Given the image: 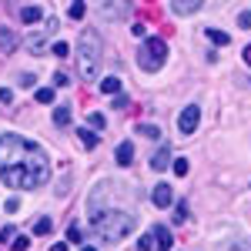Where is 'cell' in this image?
<instances>
[{
    "mask_svg": "<svg viewBox=\"0 0 251 251\" xmlns=\"http://www.w3.org/2000/svg\"><path fill=\"white\" fill-rule=\"evenodd\" d=\"M0 177L7 188H17V191L44 188L50 177L47 154L20 134H0Z\"/></svg>",
    "mask_w": 251,
    "mask_h": 251,
    "instance_id": "cell-1",
    "label": "cell"
},
{
    "mask_svg": "<svg viewBox=\"0 0 251 251\" xmlns=\"http://www.w3.org/2000/svg\"><path fill=\"white\" fill-rule=\"evenodd\" d=\"M91 228L100 241H121L137 228V218L127 211H94L91 214Z\"/></svg>",
    "mask_w": 251,
    "mask_h": 251,
    "instance_id": "cell-2",
    "label": "cell"
},
{
    "mask_svg": "<svg viewBox=\"0 0 251 251\" xmlns=\"http://www.w3.org/2000/svg\"><path fill=\"white\" fill-rule=\"evenodd\" d=\"M100 57H104V44L97 30H84L77 40V71L84 80H94L100 71Z\"/></svg>",
    "mask_w": 251,
    "mask_h": 251,
    "instance_id": "cell-3",
    "label": "cell"
},
{
    "mask_svg": "<svg viewBox=\"0 0 251 251\" xmlns=\"http://www.w3.org/2000/svg\"><path fill=\"white\" fill-rule=\"evenodd\" d=\"M164 60H168V44L161 37H148L141 44V50H137V64H141V71H148V74H154L164 67Z\"/></svg>",
    "mask_w": 251,
    "mask_h": 251,
    "instance_id": "cell-4",
    "label": "cell"
},
{
    "mask_svg": "<svg viewBox=\"0 0 251 251\" xmlns=\"http://www.w3.org/2000/svg\"><path fill=\"white\" fill-rule=\"evenodd\" d=\"M198 121H201V111L191 104V107H184L181 117H177V131H181V134H194V131H198Z\"/></svg>",
    "mask_w": 251,
    "mask_h": 251,
    "instance_id": "cell-5",
    "label": "cell"
},
{
    "mask_svg": "<svg viewBox=\"0 0 251 251\" xmlns=\"http://www.w3.org/2000/svg\"><path fill=\"white\" fill-rule=\"evenodd\" d=\"M57 30V17H47V27L40 30V34H34V37L27 40V47H30V54H40L44 50V44H47V37Z\"/></svg>",
    "mask_w": 251,
    "mask_h": 251,
    "instance_id": "cell-6",
    "label": "cell"
},
{
    "mask_svg": "<svg viewBox=\"0 0 251 251\" xmlns=\"http://www.w3.org/2000/svg\"><path fill=\"white\" fill-rule=\"evenodd\" d=\"M171 184H154V191H151V201H154V208H168L171 204Z\"/></svg>",
    "mask_w": 251,
    "mask_h": 251,
    "instance_id": "cell-7",
    "label": "cell"
},
{
    "mask_svg": "<svg viewBox=\"0 0 251 251\" xmlns=\"http://www.w3.org/2000/svg\"><path fill=\"white\" fill-rule=\"evenodd\" d=\"M154 245H157V251H171L174 248V238H171V231H168V228H164V225H157L154 231Z\"/></svg>",
    "mask_w": 251,
    "mask_h": 251,
    "instance_id": "cell-8",
    "label": "cell"
},
{
    "mask_svg": "<svg viewBox=\"0 0 251 251\" xmlns=\"http://www.w3.org/2000/svg\"><path fill=\"white\" fill-rule=\"evenodd\" d=\"M114 157H117V164H121V168H127V164L134 161V144H131V141H121Z\"/></svg>",
    "mask_w": 251,
    "mask_h": 251,
    "instance_id": "cell-9",
    "label": "cell"
},
{
    "mask_svg": "<svg viewBox=\"0 0 251 251\" xmlns=\"http://www.w3.org/2000/svg\"><path fill=\"white\" fill-rule=\"evenodd\" d=\"M168 164H171V148L164 144V148H161V151H157V154L151 157V168H154V171H164Z\"/></svg>",
    "mask_w": 251,
    "mask_h": 251,
    "instance_id": "cell-10",
    "label": "cell"
},
{
    "mask_svg": "<svg viewBox=\"0 0 251 251\" xmlns=\"http://www.w3.org/2000/svg\"><path fill=\"white\" fill-rule=\"evenodd\" d=\"M14 47H17V34H14V30H7V27H0V50H3V54H10Z\"/></svg>",
    "mask_w": 251,
    "mask_h": 251,
    "instance_id": "cell-11",
    "label": "cell"
},
{
    "mask_svg": "<svg viewBox=\"0 0 251 251\" xmlns=\"http://www.w3.org/2000/svg\"><path fill=\"white\" fill-rule=\"evenodd\" d=\"M171 10L174 14H194V10H201V0H174Z\"/></svg>",
    "mask_w": 251,
    "mask_h": 251,
    "instance_id": "cell-12",
    "label": "cell"
},
{
    "mask_svg": "<svg viewBox=\"0 0 251 251\" xmlns=\"http://www.w3.org/2000/svg\"><path fill=\"white\" fill-rule=\"evenodd\" d=\"M204 34H208V40H211V44H218V47H228V40H231L225 30H218V27H208Z\"/></svg>",
    "mask_w": 251,
    "mask_h": 251,
    "instance_id": "cell-13",
    "label": "cell"
},
{
    "mask_svg": "<svg viewBox=\"0 0 251 251\" xmlns=\"http://www.w3.org/2000/svg\"><path fill=\"white\" fill-rule=\"evenodd\" d=\"M40 17H44L40 7H24V10H20V20H24V24H37Z\"/></svg>",
    "mask_w": 251,
    "mask_h": 251,
    "instance_id": "cell-14",
    "label": "cell"
},
{
    "mask_svg": "<svg viewBox=\"0 0 251 251\" xmlns=\"http://www.w3.org/2000/svg\"><path fill=\"white\" fill-rule=\"evenodd\" d=\"M100 91H104V94H121V77H104L100 80Z\"/></svg>",
    "mask_w": 251,
    "mask_h": 251,
    "instance_id": "cell-15",
    "label": "cell"
},
{
    "mask_svg": "<svg viewBox=\"0 0 251 251\" xmlns=\"http://www.w3.org/2000/svg\"><path fill=\"white\" fill-rule=\"evenodd\" d=\"M100 10H104V17H121V14H127V3H104Z\"/></svg>",
    "mask_w": 251,
    "mask_h": 251,
    "instance_id": "cell-16",
    "label": "cell"
},
{
    "mask_svg": "<svg viewBox=\"0 0 251 251\" xmlns=\"http://www.w3.org/2000/svg\"><path fill=\"white\" fill-rule=\"evenodd\" d=\"M77 137H80V144H84L87 151H91V148H97V134H94V131H87V127H80V131H77Z\"/></svg>",
    "mask_w": 251,
    "mask_h": 251,
    "instance_id": "cell-17",
    "label": "cell"
},
{
    "mask_svg": "<svg viewBox=\"0 0 251 251\" xmlns=\"http://www.w3.org/2000/svg\"><path fill=\"white\" fill-rule=\"evenodd\" d=\"M54 124H57V127H67V124H71V107H57V111H54Z\"/></svg>",
    "mask_w": 251,
    "mask_h": 251,
    "instance_id": "cell-18",
    "label": "cell"
},
{
    "mask_svg": "<svg viewBox=\"0 0 251 251\" xmlns=\"http://www.w3.org/2000/svg\"><path fill=\"white\" fill-rule=\"evenodd\" d=\"M67 14H71V17H74V20H80V17H84V14H87V3H84V0H74Z\"/></svg>",
    "mask_w": 251,
    "mask_h": 251,
    "instance_id": "cell-19",
    "label": "cell"
},
{
    "mask_svg": "<svg viewBox=\"0 0 251 251\" xmlns=\"http://www.w3.org/2000/svg\"><path fill=\"white\" fill-rule=\"evenodd\" d=\"M137 251H157L154 234H144V238H137Z\"/></svg>",
    "mask_w": 251,
    "mask_h": 251,
    "instance_id": "cell-20",
    "label": "cell"
},
{
    "mask_svg": "<svg viewBox=\"0 0 251 251\" xmlns=\"http://www.w3.org/2000/svg\"><path fill=\"white\" fill-rule=\"evenodd\" d=\"M188 171H191V164H188V157H174V174H177V177H184Z\"/></svg>",
    "mask_w": 251,
    "mask_h": 251,
    "instance_id": "cell-21",
    "label": "cell"
},
{
    "mask_svg": "<svg viewBox=\"0 0 251 251\" xmlns=\"http://www.w3.org/2000/svg\"><path fill=\"white\" fill-rule=\"evenodd\" d=\"M184 221H188V204L177 201V208H174V225H184Z\"/></svg>",
    "mask_w": 251,
    "mask_h": 251,
    "instance_id": "cell-22",
    "label": "cell"
},
{
    "mask_svg": "<svg viewBox=\"0 0 251 251\" xmlns=\"http://www.w3.org/2000/svg\"><path fill=\"white\" fill-rule=\"evenodd\" d=\"M137 134H144V137H151V141H157V137H161V131H157L154 124H141V127H137Z\"/></svg>",
    "mask_w": 251,
    "mask_h": 251,
    "instance_id": "cell-23",
    "label": "cell"
},
{
    "mask_svg": "<svg viewBox=\"0 0 251 251\" xmlns=\"http://www.w3.org/2000/svg\"><path fill=\"white\" fill-rule=\"evenodd\" d=\"M50 54H54V57H67V54H71V47H67L64 40H57V44L50 47Z\"/></svg>",
    "mask_w": 251,
    "mask_h": 251,
    "instance_id": "cell-24",
    "label": "cell"
},
{
    "mask_svg": "<svg viewBox=\"0 0 251 251\" xmlns=\"http://www.w3.org/2000/svg\"><path fill=\"white\" fill-rule=\"evenodd\" d=\"M10 248H14V251H27V248H30V238H27V234H20V238H14V245H10Z\"/></svg>",
    "mask_w": 251,
    "mask_h": 251,
    "instance_id": "cell-25",
    "label": "cell"
},
{
    "mask_svg": "<svg viewBox=\"0 0 251 251\" xmlns=\"http://www.w3.org/2000/svg\"><path fill=\"white\" fill-rule=\"evenodd\" d=\"M34 97H37L40 104H50V100H54V91H50V87H40V91H37Z\"/></svg>",
    "mask_w": 251,
    "mask_h": 251,
    "instance_id": "cell-26",
    "label": "cell"
},
{
    "mask_svg": "<svg viewBox=\"0 0 251 251\" xmlns=\"http://www.w3.org/2000/svg\"><path fill=\"white\" fill-rule=\"evenodd\" d=\"M87 124H91V127H94V131H100V127H104V114H87Z\"/></svg>",
    "mask_w": 251,
    "mask_h": 251,
    "instance_id": "cell-27",
    "label": "cell"
},
{
    "mask_svg": "<svg viewBox=\"0 0 251 251\" xmlns=\"http://www.w3.org/2000/svg\"><path fill=\"white\" fill-rule=\"evenodd\" d=\"M47 231H50V218H40L34 225V234H47Z\"/></svg>",
    "mask_w": 251,
    "mask_h": 251,
    "instance_id": "cell-28",
    "label": "cell"
},
{
    "mask_svg": "<svg viewBox=\"0 0 251 251\" xmlns=\"http://www.w3.org/2000/svg\"><path fill=\"white\" fill-rule=\"evenodd\" d=\"M67 241H80V228H77V225H71V231H67Z\"/></svg>",
    "mask_w": 251,
    "mask_h": 251,
    "instance_id": "cell-29",
    "label": "cell"
},
{
    "mask_svg": "<svg viewBox=\"0 0 251 251\" xmlns=\"http://www.w3.org/2000/svg\"><path fill=\"white\" fill-rule=\"evenodd\" d=\"M241 27H251V10H241V17H238Z\"/></svg>",
    "mask_w": 251,
    "mask_h": 251,
    "instance_id": "cell-30",
    "label": "cell"
},
{
    "mask_svg": "<svg viewBox=\"0 0 251 251\" xmlns=\"http://www.w3.org/2000/svg\"><path fill=\"white\" fill-rule=\"evenodd\" d=\"M231 251H251V241H234Z\"/></svg>",
    "mask_w": 251,
    "mask_h": 251,
    "instance_id": "cell-31",
    "label": "cell"
},
{
    "mask_svg": "<svg viewBox=\"0 0 251 251\" xmlns=\"http://www.w3.org/2000/svg\"><path fill=\"white\" fill-rule=\"evenodd\" d=\"M0 100H3V104H10V100H14V91H7V87H0Z\"/></svg>",
    "mask_w": 251,
    "mask_h": 251,
    "instance_id": "cell-32",
    "label": "cell"
},
{
    "mask_svg": "<svg viewBox=\"0 0 251 251\" xmlns=\"http://www.w3.org/2000/svg\"><path fill=\"white\" fill-rule=\"evenodd\" d=\"M17 84H20V87H30V84H34V77H30V74H20Z\"/></svg>",
    "mask_w": 251,
    "mask_h": 251,
    "instance_id": "cell-33",
    "label": "cell"
},
{
    "mask_svg": "<svg viewBox=\"0 0 251 251\" xmlns=\"http://www.w3.org/2000/svg\"><path fill=\"white\" fill-rule=\"evenodd\" d=\"M54 84H57V87H67L71 80H67V74H54Z\"/></svg>",
    "mask_w": 251,
    "mask_h": 251,
    "instance_id": "cell-34",
    "label": "cell"
},
{
    "mask_svg": "<svg viewBox=\"0 0 251 251\" xmlns=\"http://www.w3.org/2000/svg\"><path fill=\"white\" fill-rule=\"evenodd\" d=\"M144 30H148L144 24H134V27H131V34H134V37H144Z\"/></svg>",
    "mask_w": 251,
    "mask_h": 251,
    "instance_id": "cell-35",
    "label": "cell"
},
{
    "mask_svg": "<svg viewBox=\"0 0 251 251\" xmlns=\"http://www.w3.org/2000/svg\"><path fill=\"white\" fill-rule=\"evenodd\" d=\"M50 251H67V241H57V245H50Z\"/></svg>",
    "mask_w": 251,
    "mask_h": 251,
    "instance_id": "cell-36",
    "label": "cell"
},
{
    "mask_svg": "<svg viewBox=\"0 0 251 251\" xmlns=\"http://www.w3.org/2000/svg\"><path fill=\"white\" fill-rule=\"evenodd\" d=\"M245 64H248V67H251V44H248V47H245Z\"/></svg>",
    "mask_w": 251,
    "mask_h": 251,
    "instance_id": "cell-37",
    "label": "cell"
},
{
    "mask_svg": "<svg viewBox=\"0 0 251 251\" xmlns=\"http://www.w3.org/2000/svg\"><path fill=\"white\" fill-rule=\"evenodd\" d=\"M80 251H97V248H80Z\"/></svg>",
    "mask_w": 251,
    "mask_h": 251,
    "instance_id": "cell-38",
    "label": "cell"
}]
</instances>
